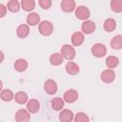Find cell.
<instances>
[{"label": "cell", "instance_id": "1", "mask_svg": "<svg viewBox=\"0 0 122 122\" xmlns=\"http://www.w3.org/2000/svg\"><path fill=\"white\" fill-rule=\"evenodd\" d=\"M53 31L52 23L50 21H42L39 23V32L44 36H49Z\"/></svg>", "mask_w": 122, "mask_h": 122}, {"label": "cell", "instance_id": "2", "mask_svg": "<svg viewBox=\"0 0 122 122\" xmlns=\"http://www.w3.org/2000/svg\"><path fill=\"white\" fill-rule=\"evenodd\" d=\"M61 54L68 60H72L75 57V51L72 46L65 44L61 48Z\"/></svg>", "mask_w": 122, "mask_h": 122}, {"label": "cell", "instance_id": "3", "mask_svg": "<svg viewBox=\"0 0 122 122\" xmlns=\"http://www.w3.org/2000/svg\"><path fill=\"white\" fill-rule=\"evenodd\" d=\"M92 53L95 57H103L107 53V49H106L105 45H103L101 43H96L92 48Z\"/></svg>", "mask_w": 122, "mask_h": 122}, {"label": "cell", "instance_id": "4", "mask_svg": "<svg viewBox=\"0 0 122 122\" xmlns=\"http://www.w3.org/2000/svg\"><path fill=\"white\" fill-rule=\"evenodd\" d=\"M14 118H15L16 122H29L30 118V114L28 110L20 109L16 112Z\"/></svg>", "mask_w": 122, "mask_h": 122}, {"label": "cell", "instance_id": "5", "mask_svg": "<svg viewBox=\"0 0 122 122\" xmlns=\"http://www.w3.org/2000/svg\"><path fill=\"white\" fill-rule=\"evenodd\" d=\"M75 16L80 20H86L90 17V10L86 6H79L75 10Z\"/></svg>", "mask_w": 122, "mask_h": 122}, {"label": "cell", "instance_id": "6", "mask_svg": "<svg viewBox=\"0 0 122 122\" xmlns=\"http://www.w3.org/2000/svg\"><path fill=\"white\" fill-rule=\"evenodd\" d=\"M100 77L104 83H112L115 79V72L112 70H105L101 72Z\"/></svg>", "mask_w": 122, "mask_h": 122}, {"label": "cell", "instance_id": "7", "mask_svg": "<svg viewBox=\"0 0 122 122\" xmlns=\"http://www.w3.org/2000/svg\"><path fill=\"white\" fill-rule=\"evenodd\" d=\"M45 92L49 94H54L57 92V84L52 79H48L44 84Z\"/></svg>", "mask_w": 122, "mask_h": 122}, {"label": "cell", "instance_id": "8", "mask_svg": "<svg viewBox=\"0 0 122 122\" xmlns=\"http://www.w3.org/2000/svg\"><path fill=\"white\" fill-rule=\"evenodd\" d=\"M77 98H78V92L73 89L68 90L64 93V101H66L67 103H73L77 100Z\"/></svg>", "mask_w": 122, "mask_h": 122}, {"label": "cell", "instance_id": "9", "mask_svg": "<svg viewBox=\"0 0 122 122\" xmlns=\"http://www.w3.org/2000/svg\"><path fill=\"white\" fill-rule=\"evenodd\" d=\"M81 30L84 33L86 34H90V33H92L94 30H95V24L92 22V21H90V20H87L85 21L82 26H81Z\"/></svg>", "mask_w": 122, "mask_h": 122}, {"label": "cell", "instance_id": "10", "mask_svg": "<svg viewBox=\"0 0 122 122\" xmlns=\"http://www.w3.org/2000/svg\"><path fill=\"white\" fill-rule=\"evenodd\" d=\"M74 116L71 110H63L59 114V120L61 122H71Z\"/></svg>", "mask_w": 122, "mask_h": 122}, {"label": "cell", "instance_id": "11", "mask_svg": "<svg viewBox=\"0 0 122 122\" xmlns=\"http://www.w3.org/2000/svg\"><path fill=\"white\" fill-rule=\"evenodd\" d=\"M84 40H85V37H84V34L82 32L76 31V32H74L71 35V43L75 47H78V46L82 45V43L84 42Z\"/></svg>", "mask_w": 122, "mask_h": 122}, {"label": "cell", "instance_id": "12", "mask_svg": "<svg viewBox=\"0 0 122 122\" xmlns=\"http://www.w3.org/2000/svg\"><path fill=\"white\" fill-rule=\"evenodd\" d=\"M60 6L64 11L71 12L75 9V2L73 0H63Z\"/></svg>", "mask_w": 122, "mask_h": 122}, {"label": "cell", "instance_id": "13", "mask_svg": "<svg viewBox=\"0 0 122 122\" xmlns=\"http://www.w3.org/2000/svg\"><path fill=\"white\" fill-rule=\"evenodd\" d=\"M16 33H17V36L19 38H25L29 35L30 33V28L28 25L26 24H22V25H19L17 30H16Z\"/></svg>", "mask_w": 122, "mask_h": 122}, {"label": "cell", "instance_id": "14", "mask_svg": "<svg viewBox=\"0 0 122 122\" xmlns=\"http://www.w3.org/2000/svg\"><path fill=\"white\" fill-rule=\"evenodd\" d=\"M39 109H40V104L36 99H30L27 104V110L31 113L37 112Z\"/></svg>", "mask_w": 122, "mask_h": 122}, {"label": "cell", "instance_id": "15", "mask_svg": "<svg viewBox=\"0 0 122 122\" xmlns=\"http://www.w3.org/2000/svg\"><path fill=\"white\" fill-rule=\"evenodd\" d=\"M66 71L71 75H75L79 72V67L76 63L70 61L66 65Z\"/></svg>", "mask_w": 122, "mask_h": 122}, {"label": "cell", "instance_id": "16", "mask_svg": "<svg viewBox=\"0 0 122 122\" xmlns=\"http://www.w3.org/2000/svg\"><path fill=\"white\" fill-rule=\"evenodd\" d=\"M40 22V16L36 12H30L27 16V23L30 26H35Z\"/></svg>", "mask_w": 122, "mask_h": 122}, {"label": "cell", "instance_id": "17", "mask_svg": "<svg viewBox=\"0 0 122 122\" xmlns=\"http://www.w3.org/2000/svg\"><path fill=\"white\" fill-rule=\"evenodd\" d=\"M28 68V62L25 60V59H17L14 63V69L19 71V72H22V71H25Z\"/></svg>", "mask_w": 122, "mask_h": 122}, {"label": "cell", "instance_id": "18", "mask_svg": "<svg viewBox=\"0 0 122 122\" xmlns=\"http://www.w3.org/2000/svg\"><path fill=\"white\" fill-rule=\"evenodd\" d=\"M103 28L108 32H111V31L114 30L115 28H116V22H115V20L112 19V18H109V19L105 20L104 25H103Z\"/></svg>", "mask_w": 122, "mask_h": 122}, {"label": "cell", "instance_id": "19", "mask_svg": "<svg viewBox=\"0 0 122 122\" xmlns=\"http://www.w3.org/2000/svg\"><path fill=\"white\" fill-rule=\"evenodd\" d=\"M111 46L114 50H120V49H122V35H120V34L115 35L111 40Z\"/></svg>", "mask_w": 122, "mask_h": 122}, {"label": "cell", "instance_id": "20", "mask_svg": "<svg viewBox=\"0 0 122 122\" xmlns=\"http://www.w3.org/2000/svg\"><path fill=\"white\" fill-rule=\"evenodd\" d=\"M63 55L61 53H52L50 56V62L53 66H58L63 62Z\"/></svg>", "mask_w": 122, "mask_h": 122}, {"label": "cell", "instance_id": "21", "mask_svg": "<svg viewBox=\"0 0 122 122\" xmlns=\"http://www.w3.org/2000/svg\"><path fill=\"white\" fill-rule=\"evenodd\" d=\"M14 100L18 104H25L28 101V94L25 92H18L14 95Z\"/></svg>", "mask_w": 122, "mask_h": 122}, {"label": "cell", "instance_id": "22", "mask_svg": "<svg viewBox=\"0 0 122 122\" xmlns=\"http://www.w3.org/2000/svg\"><path fill=\"white\" fill-rule=\"evenodd\" d=\"M51 108L54 111H60L64 106V100L60 97H54L51 100Z\"/></svg>", "mask_w": 122, "mask_h": 122}, {"label": "cell", "instance_id": "23", "mask_svg": "<svg viewBox=\"0 0 122 122\" xmlns=\"http://www.w3.org/2000/svg\"><path fill=\"white\" fill-rule=\"evenodd\" d=\"M21 6L24 10L26 11H30L34 9L35 7V2L33 0H22L21 1Z\"/></svg>", "mask_w": 122, "mask_h": 122}, {"label": "cell", "instance_id": "24", "mask_svg": "<svg viewBox=\"0 0 122 122\" xmlns=\"http://www.w3.org/2000/svg\"><path fill=\"white\" fill-rule=\"evenodd\" d=\"M14 97L13 95V92L9 90V89H5V90H2L1 92V99L5 102H9L10 100H12V98Z\"/></svg>", "mask_w": 122, "mask_h": 122}, {"label": "cell", "instance_id": "25", "mask_svg": "<svg viewBox=\"0 0 122 122\" xmlns=\"http://www.w3.org/2000/svg\"><path fill=\"white\" fill-rule=\"evenodd\" d=\"M7 8L11 12H17L20 9V5H19V2L17 0H10L8 2Z\"/></svg>", "mask_w": 122, "mask_h": 122}, {"label": "cell", "instance_id": "26", "mask_svg": "<svg viewBox=\"0 0 122 122\" xmlns=\"http://www.w3.org/2000/svg\"><path fill=\"white\" fill-rule=\"evenodd\" d=\"M119 63V60L116 56H113V55H111V56H108L107 59H106V65L110 68V69H113L115 68Z\"/></svg>", "mask_w": 122, "mask_h": 122}, {"label": "cell", "instance_id": "27", "mask_svg": "<svg viewBox=\"0 0 122 122\" xmlns=\"http://www.w3.org/2000/svg\"><path fill=\"white\" fill-rule=\"evenodd\" d=\"M111 8L114 12H121L122 11V0L111 1Z\"/></svg>", "mask_w": 122, "mask_h": 122}, {"label": "cell", "instance_id": "28", "mask_svg": "<svg viewBox=\"0 0 122 122\" xmlns=\"http://www.w3.org/2000/svg\"><path fill=\"white\" fill-rule=\"evenodd\" d=\"M74 122H90V118L85 112H79L74 116Z\"/></svg>", "mask_w": 122, "mask_h": 122}, {"label": "cell", "instance_id": "29", "mask_svg": "<svg viewBox=\"0 0 122 122\" xmlns=\"http://www.w3.org/2000/svg\"><path fill=\"white\" fill-rule=\"evenodd\" d=\"M39 5L42 9L44 10H48L51 8V0H40L39 1Z\"/></svg>", "mask_w": 122, "mask_h": 122}, {"label": "cell", "instance_id": "30", "mask_svg": "<svg viewBox=\"0 0 122 122\" xmlns=\"http://www.w3.org/2000/svg\"><path fill=\"white\" fill-rule=\"evenodd\" d=\"M6 11H7V8L1 4L0 5V17H4L6 14Z\"/></svg>", "mask_w": 122, "mask_h": 122}]
</instances>
